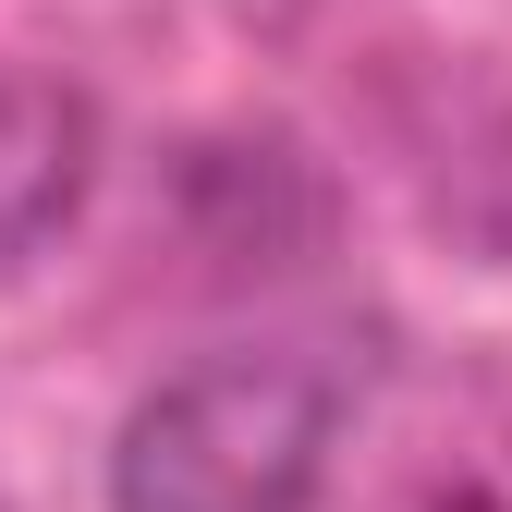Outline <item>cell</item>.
I'll return each mask as SVG.
<instances>
[{"mask_svg":"<svg viewBox=\"0 0 512 512\" xmlns=\"http://www.w3.org/2000/svg\"><path fill=\"white\" fill-rule=\"evenodd\" d=\"M354 415L330 354H208L122 415L110 512H317Z\"/></svg>","mask_w":512,"mask_h":512,"instance_id":"6da1fadb","label":"cell"},{"mask_svg":"<svg viewBox=\"0 0 512 512\" xmlns=\"http://www.w3.org/2000/svg\"><path fill=\"white\" fill-rule=\"evenodd\" d=\"M366 512H512V427H452V439H427Z\"/></svg>","mask_w":512,"mask_h":512,"instance_id":"3957f363","label":"cell"},{"mask_svg":"<svg viewBox=\"0 0 512 512\" xmlns=\"http://www.w3.org/2000/svg\"><path fill=\"white\" fill-rule=\"evenodd\" d=\"M86 183H98V98L37 74V61H13L0 74V281L37 269L74 232Z\"/></svg>","mask_w":512,"mask_h":512,"instance_id":"7a4b0ae2","label":"cell"}]
</instances>
